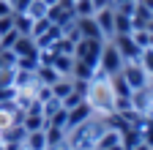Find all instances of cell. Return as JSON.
I'll return each instance as SVG.
<instances>
[{"mask_svg": "<svg viewBox=\"0 0 153 150\" xmlns=\"http://www.w3.org/2000/svg\"><path fill=\"white\" fill-rule=\"evenodd\" d=\"M47 11H49V6L44 3V0H33V3L27 6V11H25V14H27L30 19L36 22V19H44V16H47Z\"/></svg>", "mask_w": 153, "mask_h": 150, "instance_id": "obj_19", "label": "cell"}, {"mask_svg": "<svg viewBox=\"0 0 153 150\" xmlns=\"http://www.w3.org/2000/svg\"><path fill=\"white\" fill-rule=\"evenodd\" d=\"M11 52L16 55V58H27V55H38V44L33 35H19V38L14 41Z\"/></svg>", "mask_w": 153, "mask_h": 150, "instance_id": "obj_11", "label": "cell"}, {"mask_svg": "<svg viewBox=\"0 0 153 150\" xmlns=\"http://www.w3.org/2000/svg\"><path fill=\"white\" fill-rule=\"evenodd\" d=\"M107 41H99V38H79L74 44V58L76 60H85L90 66H99V58H101V49H104Z\"/></svg>", "mask_w": 153, "mask_h": 150, "instance_id": "obj_3", "label": "cell"}, {"mask_svg": "<svg viewBox=\"0 0 153 150\" xmlns=\"http://www.w3.org/2000/svg\"><path fill=\"white\" fill-rule=\"evenodd\" d=\"M85 101L88 106L93 109V115H112L115 112V93H112V85H109V74H104L101 68L93 74V79L88 82V93H85Z\"/></svg>", "mask_w": 153, "mask_h": 150, "instance_id": "obj_1", "label": "cell"}, {"mask_svg": "<svg viewBox=\"0 0 153 150\" xmlns=\"http://www.w3.org/2000/svg\"><path fill=\"white\" fill-rule=\"evenodd\" d=\"M68 115H66V131H71L74 126H79V123H85L90 115H93V109L88 106V101H82V104H76L74 109H66Z\"/></svg>", "mask_w": 153, "mask_h": 150, "instance_id": "obj_9", "label": "cell"}, {"mask_svg": "<svg viewBox=\"0 0 153 150\" xmlns=\"http://www.w3.org/2000/svg\"><path fill=\"white\" fill-rule=\"evenodd\" d=\"M71 93H74V77H60V79L52 85V96L60 98V101H63L66 96H71Z\"/></svg>", "mask_w": 153, "mask_h": 150, "instance_id": "obj_16", "label": "cell"}, {"mask_svg": "<svg viewBox=\"0 0 153 150\" xmlns=\"http://www.w3.org/2000/svg\"><path fill=\"white\" fill-rule=\"evenodd\" d=\"M44 3H47V6H49V8H52V6H55V3H60V0H44Z\"/></svg>", "mask_w": 153, "mask_h": 150, "instance_id": "obj_27", "label": "cell"}, {"mask_svg": "<svg viewBox=\"0 0 153 150\" xmlns=\"http://www.w3.org/2000/svg\"><path fill=\"white\" fill-rule=\"evenodd\" d=\"M123 79L128 82V87H131V93L134 90H142V87H148L150 85V74L140 66V60H134V63H126L123 66Z\"/></svg>", "mask_w": 153, "mask_h": 150, "instance_id": "obj_5", "label": "cell"}, {"mask_svg": "<svg viewBox=\"0 0 153 150\" xmlns=\"http://www.w3.org/2000/svg\"><path fill=\"white\" fill-rule=\"evenodd\" d=\"M8 30H14V14H8V16H0V35H6Z\"/></svg>", "mask_w": 153, "mask_h": 150, "instance_id": "obj_22", "label": "cell"}, {"mask_svg": "<svg viewBox=\"0 0 153 150\" xmlns=\"http://www.w3.org/2000/svg\"><path fill=\"white\" fill-rule=\"evenodd\" d=\"M93 19H96V25L101 27L104 38L109 41L112 35H115V8H112V6H104V8H99V11L93 14Z\"/></svg>", "mask_w": 153, "mask_h": 150, "instance_id": "obj_8", "label": "cell"}, {"mask_svg": "<svg viewBox=\"0 0 153 150\" xmlns=\"http://www.w3.org/2000/svg\"><path fill=\"white\" fill-rule=\"evenodd\" d=\"M107 150H126V147H123V142H118V145H112V147H107Z\"/></svg>", "mask_w": 153, "mask_h": 150, "instance_id": "obj_26", "label": "cell"}, {"mask_svg": "<svg viewBox=\"0 0 153 150\" xmlns=\"http://www.w3.org/2000/svg\"><path fill=\"white\" fill-rule=\"evenodd\" d=\"M22 150H47V134L41 131H27V137L22 142Z\"/></svg>", "mask_w": 153, "mask_h": 150, "instance_id": "obj_13", "label": "cell"}, {"mask_svg": "<svg viewBox=\"0 0 153 150\" xmlns=\"http://www.w3.org/2000/svg\"><path fill=\"white\" fill-rule=\"evenodd\" d=\"M131 150H153V147H150V145H145V142H140V145H134Z\"/></svg>", "mask_w": 153, "mask_h": 150, "instance_id": "obj_25", "label": "cell"}, {"mask_svg": "<svg viewBox=\"0 0 153 150\" xmlns=\"http://www.w3.org/2000/svg\"><path fill=\"white\" fill-rule=\"evenodd\" d=\"M112 44H115V49L120 52V58L126 60V63H134V60H140V55H142V47L131 38V33H126V35H112L109 38Z\"/></svg>", "mask_w": 153, "mask_h": 150, "instance_id": "obj_6", "label": "cell"}, {"mask_svg": "<svg viewBox=\"0 0 153 150\" xmlns=\"http://www.w3.org/2000/svg\"><path fill=\"white\" fill-rule=\"evenodd\" d=\"M14 30L19 35H30L33 33V19L27 14H14Z\"/></svg>", "mask_w": 153, "mask_h": 150, "instance_id": "obj_18", "label": "cell"}, {"mask_svg": "<svg viewBox=\"0 0 153 150\" xmlns=\"http://www.w3.org/2000/svg\"><path fill=\"white\" fill-rule=\"evenodd\" d=\"M47 16H49V22H52V25H57V27H63V25H68V22H74V19H76L74 6L68 3V0H60V3H55V6L47 11Z\"/></svg>", "mask_w": 153, "mask_h": 150, "instance_id": "obj_7", "label": "cell"}, {"mask_svg": "<svg viewBox=\"0 0 153 150\" xmlns=\"http://www.w3.org/2000/svg\"><path fill=\"white\" fill-rule=\"evenodd\" d=\"M131 30H134V25H131V16L115 8V35H126V33H131Z\"/></svg>", "mask_w": 153, "mask_h": 150, "instance_id": "obj_17", "label": "cell"}, {"mask_svg": "<svg viewBox=\"0 0 153 150\" xmlns=\"http://www.w3.org/2000/svg\"><path fill=\"white\" fill-rule=\"evenodd\" d=\"M8 14H14L11 3H8V0H0V16H8Z\"/></svg>", "mask_w": 153, "mask_h": 150, "instance_id": "obj_24", "label": "cell"}, {"mask_svg": "<svg viewBox=\"0 0 153 150\" xmlns=\"http://www.w3.org/2000/svg\"><path fill=\"white\" fill-rule=\"evenodd\" d=\"M36 77H38V82H41V85H55L57 79H60V74H57L49 63H38V68H36Z\"/></svg>", "mask_w": 153, "mask_h": 150, "instance_id": "obj_15", "label": "cell"}, {"mask_svg": "<svg viewBox=\"0 0 153 150\" xmlns=\"http://www.w3.org/2000/svg\"><path fill=\"white\" fill-rule=\"evenodd\" d=\"M8 3H11V8H14V14H25L33 0H8Z\"/></svg>", "mask_w": 153, "mask_h": 150, "instance_id": "obj_23", "label": "cell"}, {"mask_svg": "<svg viewBox=\"0 0 153 150\" xmlns=\"http://www.w3.org/2000/svg\"><path fill=\"white\" fill-rule=\"evenodd\" d=\"M60 77H71V68H74V55H52V63H49Z\"/></svg>", "mask_w": 153, "mask_h": 150, "instance_id": "obj_14", "label": "cell"}, {"mask_svg": "<svg viewBox=\"0 0 153 150\" xmlns=\"http://www.w3.org/2000/svg\"><path fill=\"white\" fill-rule=\"evenodd\" d=\"M96 71H99V66H90V63H85V60H76V58H74V68H71V77H74V79L90 82Z\"/></svg>", "mask_w": 153, "mask_h": 150, "instance_id": "obj_12", "label": "cell"}, {"mask_svg": "<svg viewBox=\"0 0 153 150\" xmlns=\"http://www.w3.org/2000/svg\"><path fill=\"white\" fill-rule=\"evenodd\" d=\"M76 27H79L82 38H99V41H107L104 33H101V27L96 25L93 16H76Z\"/></svg>", "mask_w": 153, "mask_h": 150, "instance_id": "obj_10", "label": "cell"}, {"mask_svg": "<svg viewBox=\"0 0 153 150\" xmlns=\"http://www.w3.org/2000/svg\"><path fill=\"white\" fill-rule=\"evenodd\" d=\"M16 68H0V87H14Z\"/></svg>", "mask_w": 153, "mask_h": 150, "instance_id": "obj_21", "label": "cell"}, {"mask_svg": "<svg viewBox=\"0 0 153 150\" xmlns=\"http://www.w3.org/2000/svg\"><path fill=\"white\" fill-rule=\"evenodd\" d=\"M107 117L101 115H90L85 123L79 126H74L68 131V142L74 150H96V145H99V139L104 137V131H107Z\"/></svg>", "mask_w": 153, "mask_h": 150, "instance_id": "obj_2", "label": "cell"}, {"mask_svg": "<svg viewBox=\"0 0 153 150\" xmlns=\"http://www.w3.org/2000/svg\"><path fill=\"white\" fill-rule=\"evenodd\" d=\"M74 14L76 16H93L96 14V3H93V0H74Z\"/></svg>", "mask_w": 153, "mask_h": 150, "instance_id": "obj_20", "label": "cell"}, {"mask_svg": "<svg viewBox=\"0 0 153 150\" xmlns=\"http://www.w3.org/2000/svg\"><path fill=\"white\" fill-rule=\"evenodd\" d=\"M123 66H126V60L120 58V52L115 49L112 41H107L104 49H101V58H99V68H101L104 74H109V77H112V74H120Z\"/></svg>", "mask_w": 153, "mask_h": 150, "instance_id": "obj_4", "label": "cell"}]
</instances>
